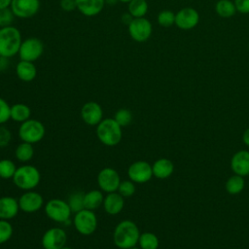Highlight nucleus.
<instances>
[{"label":"nucleus","mask_w":249,"mask_h":249,"mask_svg":"<svg viewBox=\"0 0 249 249\" xmlns=\"http://www.w3.org/2000/svg\"><path fill=\"white\" fill-rule=\"evenodd\" d=\"M140 236L137 225L130 220L120 222L113 232L114 244L120 249H128L138 244Z\"/></svg>","instance_id":"1"},{"label":"nucleus","mask_w":249,"mask_h":249,"mask_svg":"<svg viewBox=\"0 0 249 249\" xmlns=\"http://www.w3.org/2000/svg\"><path fill=\"white\" fill-rule=\"evenodd\" d=\"M22 39L20 31L13 25L0 27V55L13 57L18 53Z\"/></svg>","instance_id":"2"},{"label":"nucleus","mask_w":249,"mask_h":249,"mask_svg":"<svg viewBox=\"0 0 249 249\" xmlns=\"http://www.w3.org/2000/svg\"><path fill=\"white\" fill-rule=\"evenodd\" d=\"M96 135L99 141L105 146H116L122 140V126L114 120V118L103 119L96 125Z\"/></svg>","instance_id":"3"},{"label":"nucleus","mask_w":249,"mask_h":249,"mask_svg":"<svg viewBox=\"0 0 249 249\" xmlns=\"http://www.w3.org/2000/svg\"><path fill=\"white\" fill-rule=\"evenodd\" d=\"M41 180V175L37 167L31 164L21 165L17 168L13 177L15 185L24 191H30L36 188Z\"/></svg>","instance_id":"4"},{"label":"nucleus","mask_w":249,"mask_h":249,"mask_svg":"<svg viewBox=\"0 0 249 249\" xmlns=\"http://www.w3.org/2000/svg\"><path fill=\"white\" fill-rule=\"evenodd\" d=\"M45 126L44 124L38 121L29 119L23 123H21L18 128V136L23 142H27L30 144H35L41 141L45 136Z\"/></svg>","instance_id":"5"},{"label":"nucleus","mask_w":249,"mask_h":249,"mask_svg":"<svg viewBox=\"0 0 249 249\" xmlns=\"http://www.w3.org/2000/svg\"><path fill=\"white\" fill-rule=\"evenodd\" d=\"M45 213L48 218L54 222L66 223L69 222L72 211L68 202L59 198H53L46 203Z\"/></svg>","instance_id":"6"},{"label":"nucleus","mask_w":249,"mask_h":249,"mask_svg":"<svg viewBox=\"0 0 249 249\" xmlns=\"http://www.w3.org/2000/svg\"><path fill=\"white\" fill-rule=\"evenodd\" d=\"M73 224L79 233L89 235L93 233L97 228V218L92 210L84 208L75 213Z\"/></svg>","instance_id":"7"},{"label":"nucleus","mask_w":249,"mask_h":249,"mask_svg":"<svg viewBox=\"0 0 249 249\" xmlns=\"http://www.w3.org/2000/svg\"><path fill=\"white\" fill-rule=\"evenodd\" d=\"M44 53V44L37 37H29L22 40L18 51V56L21 60L34 62Z\"/></svg>","instance_id":"8"},{"label":"nucleus","mask_w":249,"mask_h":249,"mask_svg":"<svg viewBox=\"0 0 249 249\" xmlns=\"http://www.w3.org/2000/svg\"><path fill=\"white\" fill-rule=\"evenodd\" d=\"M128 34L131 39L138 43L146 42L152 35L153 26L151 21L144 18H136L127 25Z\"/></svg>","instance_id":"9"},{"label":"nucleus","mask_w":249,"mask_h":249,"mask_svg":"<svg viewBox=\"0 0 249 249\" xmlns=\"http://www.w3.org/2000/svg\"><path fill=\"white\" fill-rule=\"evenodd\" d=\"M120 183V175L117 170L112 167L102 168L97 175V184L100 190L106 194L117 192Z\"/></svg>","instance_id":"10"},{"label":"nucleus","mask_w":249,"mask_h":249,"mask_svg":"<svg viewBox=\"0 0 249 249\" xmlns=\"http://www.w3.org/2000/svg\"><path fill=\"white\" fill-rule=\"evenodd\" d=\"M127 175L129 180L134 183H146L150 181L153 176L152 165L145 160L134 161L129 165L127 169Z\"/></svg>","instance_id":"11"},{"label":"nucleus","mask_w":249,"mask_h":249,"mask_svg":"<svg viewBox=\"0 0 249 249\" xmlns=\"http://www.w3.org/2000/svg\"><path fill=\"white\" fill-rule=\"evenodd\" d=\"M66 241L67 234L65 231L56 227L47 230L41 239L44 249H60L65 246Z\"/></svg>","instance_id":"12"},{"label":"nucleus","mask_w":249,"mask_h":249,"mask_svg":"<svg viewBox=\"0 0 249 249\" xmlns=\"http://www.w3.org/2000/svg\"><path fill=\"white\" fill-rule=\"evenodd\" d=\"M11 10L15 17L19 18H30L40 9V0H12Z\"/></svg>","instance_id":"13"},{"label":"nucleus","mask_w":249,"mask_h":249,"mask_svg":"<svg viewBox=\"0 0 249 249\" xmlns=\"http://www.w3.org/2000/svg\"><path fill=\"white\" fill-rule=\"evenodd\" d=\"M199 14L192 7H185L175 14V25L182 30H190L197 25Z\"/></svg>","instance_id":"14"},{"label":"nucleus","mask_w":249,"mask_h":249,"mask_svg":"<svg viewBox=\"0 0 249 249\" xmlns=\"http://www.w3.org/2000/svg\"><path fill=\"white\" fill-rule=\"evenodd\" d=\"M18 200L19 209L25 213H34L43 207L44 199L43 196L34 191H26L23 193Z\"/></svg>","instance_id":"15"},{"label":"nucleus","mask_w":249,"mask_h":249,"mask_svg":"<svg viewBox=\"0 0 249 249\" xmlns=\"http://www.w3.org/2000/svg\"><path fill=\"white\" fill-rule=\"evenodd\" d=\"M81 118L89 125H97L103 120V110L97 102L88 101L82 106Z\"/></svg>","instance_id":"16"},{"label":"nucleus","mask_w":249,"mask_h":249,"mask_svg":"<svg viewBox=\"0 0 249 249\" xmlns=\"http://www.w3.org/2000/svg\"><path fill=\"white\" fill-rule=\"evenodd\" d=\"M231 168L236 175L242 177L249 175V151L236 152L231 159Z\"/></svg>","instance_id":"17"},{"label":"nucleus","mask_w":249,"mask_h":249,"mask_svg":"<svg viewBox=\"0 0 249 249\" xmlns=\"http://www.w3.org/2000/svg\"><path fill=\"white\" fill-rule=\"evenodd\" d=\"M77 10L86 17H95L101 13L105 0H75Z\"/></svg>","instance_id":"18"},{"label":"nucleus","mask_w":249,"mask_h":249,"mask_svg":"<svg viewBox=\"0 0 249 249\" xmlns=\"http://www.w3.org/2000/svg\"><path fill=\"white\" fill-rule=\"evenodd\" d=\"M19 210L18 200L13 196L0 197V219L10 220L15 218Z\"/></svg>","instance_id":"19"},{"label":"nucleus","mask_w":249,"mask_h":249,"mask_svg":"<svg viewBox=\"0 0 249 249\" xmlns=\"http://www.w3.org/2000/svg\"><path fill=\"white\" fill-rule=\"evenodd\" d=\"M103 208L105 212L109 215H117L119 214L124 205V196H122L118 192L108 193L104 196L103 200Z\"/></svg>","instance_id":"20"},{"label":"nucleus","mask_w":249,"mask_h":249,"mask_svg":"<svg viewBox=\"0 0 249 249\" xmlns=\"http://www.w3.org/2000/svg\"><path fill=\"white\" fill-rule=\"evenodd\" d=\"M16 74L22 82H31L37 76V68L34 62L19 60L16 65Z\"/></svg>","instance_id":"21"},{"label":"nucleus","mask_w":249,"mask_h":249,"mask_svg":"<svg viewBox=\"0 0 249 249\" xmlns=\"http://www.w3.org/2000/svg\"><path fill=\"white\" fill-rule=\"evenodd\" d=\"M153 176L158 179H166L170 177L174 171V164L173 162L165 158H161L157 160L153 165Z\"/></svg>","instance_id":"22"},{"label":"nucleus","mask_w":249,"mask_h":249,"mask_svg":"<svg viewBox=\"0 0 249 249\" xmlns=\"http://www.w3.org/2000/svg\"><path fill=\"white\" fill-rule=\"evenodd\" d=\"M103 200H104V196L101 191L90 190L85 193L84 206L86 209L93 211L103 204Z\"/></svg>","instance_id":"23"},{"label":"nucleus","mask_w":249,"mask_h":249,"mask_svg":"<svg viewBox=\"0 0 249 249\" xmlns=\"http://www.w3.org/2000/svg\"><path fill=\"white\" fill-rule=\"evenodd\" d=\"M31 110L24 103H16L11 106L10 117L13 121L18 123H23L30 119Z\"/></svg>","instance_id":"24"},{"label":"nucleus","mask_w":249,"mask_h":249,"mask_svg":"<svg viewBox=\"0 0 249 249\" xmlns=\"http://www.w3.org/2000/svg\"><path fill=\"white\" fill-rule=\"evenodd\" d=\"M217 15L224 18H229L234 16L237 12L234 2L231 0H219L215 5Z\"/></svg>","instance_id":"25"},{"label":"nucleus","mask_w":249,"mask_h":249,"mask_svg":"<svg viewBox=\"0 0 249 249\" xmlns=\"http://www.w3.org/2000/svg\"><path fill=\"white\" fill-rule=\"evenodd\" d=\"M149 9L146 0H131L127 4V12L134 18H144Z\"/></svg>","instance_id":"26"},{"label":"nucleus","mask_w":249,"mask_h":249,"mask_svg":"<svg viewBox=\"0 0 249 249\" xmlns=\"http://www.w3.org/2000/svg\"><path fill=\"white\" fill-rule=\"evenodd\" d=\"M15 156L18 160L21 162L29 161L34 156V148L32 144L27 142H21L18 144L15 151Z\"/></svg>","instance_id":"27"},{"label":"nucleus","mask_w":249,"mask_h":249,"mask_svg":"<svg viewBox=\"0 0 249 249\" xmlns=\"http://www.w3.org/2000/svg\"><path fill=\"white\" fill-rule=\"evenodd\" d=\"M245 186V181H244V177L239 176V175H232L231 176L227 182H226V191L230 194V195H238L240 194Z\"/></svg>","instance_id":"28"},{"label":"nucleus","mask_w":249,"mask_h":249,"mask_svg":"<svg viewBox=\"0 0 249 249\" xmlns=\"http://www.w3.org/2000/svg\"><path fill=\"white\" fill-rule=\"evenodd\" d=\"M138 244L141 249H158L160 245V240L155 233L146 231L140 233Z\"/></svg>","instance_id":"29"},{"label":"nucleus","mask_w":249,"mask_h":249,"mask_svg":"<svg viewBox=\"0 0 249 249\" xmlns=\"http://www.w3.org/2000/svg\"><path fill=\"white\" fill-rule=\"evenodd\" d=\"M17 170V166L14 161L8 159L0 160V178L13 179Z\"/></svg>","instance_id":"30"},{"label":"nucleus","mask_w":249,"mask_h":249,"mask_svg":"<svg viewBox=\"0 0 249 249\" xmlns=\"http://www.w3.org/2000/svg\"><path fill=\"white\" fill-rule=\"evenodd\" d=\"M84 193L81 192H76L73 193L68 199V204L70 206V209L72 211V213H77L79 211H81L82 209L85 208L84 206Z\"/></svg>","instance_id":"31"},{"label":"nucleus","mask_w":249,"mask_h":249,"mask_svg":"<svg viewBox=\"0 0 249 249\" xmlns=\"http://www.w3.org/2000/svg\"><path fill=\"white\" fill-rule=\"evenodd\" d=\"M158 23L162 27H170L175 24V14L170 10H163L157 17Z\"/></svg>","instance_id":"32"},{"label":"nucleus","mask_w":249,"mask_h":249,"mask_svg":"<svg viewBox=\"0 0 249 249\" xmlns=\"http://www.w3.org/2000/svg\"><path fill=\"white\" fill-rule=\"evenodd\" d=\"M114 120L123 127L128 125L132 121V114L128 109L121 108L119 109L114 116Z\"/></svg>","instance_id":"33"},{"label":"nucleus","mask_w":249,"mask_h":249,"mask_svg":"<svg viewBox=\"0 0 249 249\" xmlns=\"http://www.w3.org/2000/svg\"><path fill=\"white\" fill-rule=\"evenodd\" d=\"M13 235V226L8 220L0 219V244L10 240Z\"/></svg>","instance_id":"34"},{"label":"nucleus","mask_w":249,"mask_h":249,"mask_svg":"<svg viewBox=\"0 0 249 249\" xmlns=\"http://www.w3.org/2000/svg\"><path fill=\"white\" fill-rule=\"evenodd\" d=\"M117 192L124 197H129L135 193V184L131 180L121 181Z\"/></svg>","instance_id":"35"},{"label":"nucleus","mask_w":249,"mask_h":249,"mask_svg":"<svg viewBox=\"0 0 249 249\" xmlns=\"http://www.w3.org/2000/svg\"><path fill=\"white\" fill-rule=\"evenodd\" d=\"M14 18H15V15L12 12L11 8H6V9L0 10V27L12 25Z\"/></svg>","instance_id":"36"},{"label":"nucleus","mask_w":249,"mask_h":249,"mask_svg":"<svg viewBox=\"0 0 249 249\" xmlns=\"http://www.w3.org/2000/svg\"><path fill=\"white\" fill-rule=\"evenodd\" d=\"M10 111H11V106L8 104V102L5 99L0 97V124H5L11 119Z\"/></svg>","instance_id":"37"},{"label":"nucleus","mask_w":249,"mask_h":249,"mask_svg":"<svg viewBox=\"0 0 249 249\" xmlns=\"http://www.w3.org/2000/svg\"><path fill=\"white\" fill-rule=\"evenodd\" d=\"M11 140H12L11 131L5 126H0V147L8 146Z\"/></svg>","instance_id":"38"},{"label":"nucleus","mask_w":249,"mask_h":249,"mask_svg":"<svg viewBox=\"0 0 249 249\" xmlns=\"http://www.w3.org/2000/svg\"><path fill=\"white\" fill-rule=\"evenodd\" d=\"M236 11L241 14H249V0H234Z\"/></svg>","instance_id":"39"},{"label":"nucleus","mask_w":249,"mask_h":249,"mask_svg":"<svg viewBox=\"0 0 249 249\" xmlns=\"http://www.w3.org/2000/svg\"><path fill=\"white\" fill-rule=\"evenodd\" d=\"M60 7L65 12H72L77 10L75 0H60Z\"/></svg>","instance_id":"40"},{"label":"nucleus","mask_w":249,"mask_h":249,"mask_svg":"<svg viewBox=\"0 0 249 249\" xmlns=\"http://www.w3.org/2000/svg\"><path fill=\"white\" fill-rule=\"evenodd\" d=\"M9 57H5L0 55V72L6 71L9 66H10V61H9Z\"/></svg>","instance_id":"41"},{"label":"nucleus","mask_w":249,"mask_h":249,"mask_svg":"<svg viewBox=\"0 0 249 249\" xmlns=\"http://www.w3.org/2000/svg\"><path fill=\"white\" fill-rule=\"evenodd\" d=\"M134 18L127 12V13H124L123 16H122V21L124 23V24H126V25H128L130 22H131V20L133 19Z\"/></svg>","instance_id":"42"},{"label":"nucleus","mask_w":249,"mask_h":249,"mask_svg":"<svg viewBox=\"0 0 249 249\" xmlns=\"http://www.w3.org/2000/svg\"><path fill=\"white\" fill-rule=\"evenodd\" d=\"M242 141L243 143L249 147V127L245 129V131L243 132V135H242Z\"/></svg>","instance_id":"43"},{"label":"nucleus","mask_w":249,"mask_h":249,"mask_svg":"<svg viewBox=\"0 0 249 249\" xmlns=\"http://www.w3.org/2000/svg\"><path fill=\"white\" fill-rule=\"evenodd\" d=\"M12 0H0V10L11 7Z\"/></svg>","instance_id":"44"},{"label":"nucleus","mask_w":249,"mask_h":249,"mask_svg":"<svg viewBox=\"0 0 249 249\" xmlns=\"http://www.w3.org/2000/svg\"><path fill=\"white\" fill-rule=\"evenodd\" d=\"M117 2H119L118 0H105V4L108 5H115Z\"/></svg>","instance_id":"45"},{"label":"nucleus","mask_w":249,"mask_h":249,"mask_svg":"<svg viewBox=\"0 0 249 249\" xmlns=\"http://www.w3.org/2000/svg\"><path fill=\"white\" fill-rule=\"evenodd\" d=\"M119 2H122V3H126V4H128L131 0H118Z\"/></svg>","instance_id":"46"},{"label":"nucleus","mask_w":249,"mask_h":249,"mask_svg":"<svg viewBox=\"0 0 249 249\" xmlns=\"http://www.w3.org/2000/svg\"><path fill=\"white\" fill-rule=\"evenodd\" d=\"M60 249H72V248H71V247H68V246H66V245H65V246H63V247H62V248H60Z\"/></svg>","instance_id":"47"},{"label":"nucleus","mask_w":249,"mask_h":249,"mask_svg":"<svg viewBox=\"0 0 249 249\" xmlns=\"http://www.w3.org/2000/svg\"><path fill=\"white\" fill-rule=\"evenodd\" d=\"M128 249H141L140 247L138 248V247H136V246H134V247H131V248H128Z\"/></svg>","instance_id":"48"}]
</instances>
